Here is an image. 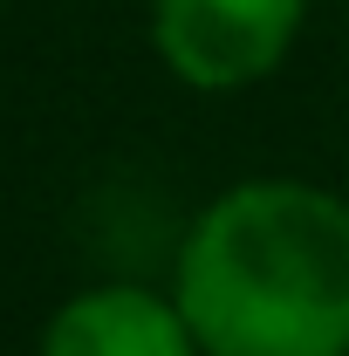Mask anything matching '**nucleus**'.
<instances>
[{"label": "nucleus", "mask_w": 349, "mask_h": 356, "mask_svg": "<svg viewBox=\"0 0 349 356\" xmlns=\"http://www.w3.org/2000/svg\"><path fill=\"white\" fill-rule=\"evenodd\" d=\"M172 295L206 356H349V199L308 178L219 192L178 247Z\"/></svg>", "instance_id": "f257e3e1"}, {"label": "nucleus", "mask_w": 349, "mask_h": 356, "mask_svg": "<svg viewBox=\"0 0 349 356\" xmlns=\"http://www.w3.org/2000/svg\"><path fill=\"white\" fill-rule=\"evenodd\" d=\"M302 14L308 0H151V42L185 89L226 96L288 62Z\"/></svg>", "instance_id": "f03ea898"}, {"label": "nucleus", "mask_w": 349, "mask_h": 356, "mask_svg": "<svg viewBox=\"0 0 349 356\" xmlns=\"http://www.w3.org/2000/svg\"><path fill=\"white\" fill-rule=\"evenodd\" d=\"M35 356H206L178 295H151L131 281L83 288L48 315Z\"/></svg>", "instance_id": "7ed1b4c3"}]
</instances>
